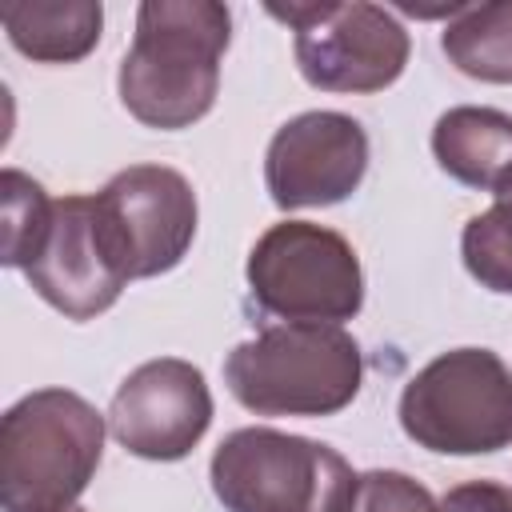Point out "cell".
I'll list each match as a JSON object with an SVG mask.
<instances>
[{"label":"cell","mask_w":512,"mask_h":512,"mask_svg":"<svg viewBox=\"0 0 512 512\" xmlns=\"http://www.w3.org/2000/svg\"><path fill=\"white\" fill-rule=\"evenodd\" d=\"M232 16L212 0H148L120 60V100L148 128H188L216 104Z\"/></svg>","instance_id":"cell-1"},{"label":"cell","mask_w":512,"mask_h":512,"mask_svg":"<svg viewBox=\"0 0 512 512\" xmlns=\"http://www.w3.org/2000/svg\"><path fill=\"white\" fill-rule=\"evenodd\" d=\"M104 452V416L76 392L40 388L0 420L4 512H64Z\"/></svg>","instance_id":"cell-2"},{"label":"cell","mask_w":512,"mask_h":512,"mask_svg":"<svg viewBox=\"0 0 512 512\" xmlns=\"http://www.w3.org/2000/svg\"><path fill=\"white\" fill-rule=\"evenodd\" d=\"M360 344L336 324H276L224 360L228 392L260 416H332L360 392Z\"/></svg>","instance_id":"cell-3"},{"label":"cell","mask_w":512,"mask_h":512,"mask_svg":"<svg viewBox=\"0 0 512 512\" xmlns=\"http://www.w3.org/2000/svg\"><path fill=\"white\" fill-rule=\"evenodd\" d=\"M352 488L340 452L276 428H240L212 456V492L228 512H348Z\"/></svg>","instance_id":"cell-4"},{"label":"cell","mask_w":512,"mask_h":512,"mask_svg":"<svg viewBox=\"0 0 512 512\" xmlns=\"http://www.w3.org/2000/svg\"><path fill=\"white\" fill-rule=\"evenodd\" d=\"M400 428L428 452L476 456L512 444V372L488 348L424 364L400 396Z\"/></svg>","instance_id":"cell-5"},{"label":"cell","mask_w":512,"mask_h":512,"mask_svg":"<svg viewBox=\"0 0 512 512\" xmlns=\"http://www.w3.org/2000/svg\"><path fill=\"white\" fill-rule=\"evenodd\" d=\"M248 284L260 308L288 324L352 320L364 304V276L352 244L320 224H272L248 252Z\"/></svg>","instance_id":"cell-6"},{"label":"cell","mask_w":512,"mask_h":512,"mask_svg":"<svg viewBox=\"0 0 512 512\" xmlns=\"http://www.w3.org/2000/svg\"><path fill=\"white\" fill-rule=\"evenodd\" d=\"M296 32L300 76L320 92H380L408 64V32L380 4H268Z\"/></svg>","instance_id":"cell-7"},{"label":"cell","mask_w":512,"mask_h":512,"mask_svg":"<svg viewBox=\"0 0 512 512\" xmlns=\"http://www.w3.org/2000/svg\"><path fill=\"white\" fill-rule=\"evenodd\" d=\"M96 232L128 280L176 268L196 236V192L164 164H132L96 196Z\"/></svg>","instance_id":"cell-8"},{"label":"cell","mask_w":512,"mask_h":512,"mask_svg":"<svg viewBox=\"0 0 512 512\" xmlns=\"http://www.w3.org/2000/svg\"><path fill=\"white\" fill-rule=\"evenodd\" d=\"M212 424V392L188 360H148L124 376L112 396L108 428L140 460L188 456Z\"/></svg>","instance_id":"cell-9"},{"label":"cell","mask_w":512,"mask_h":512,"mask_svg":"<svg viewBox=\"0 0 512 512\" xmlns=\"http://www.w3.org/2000/svg\"><path fill=\"white\" fill-rule=\"evenodd\" d=\"M368 168V136L344 112L288 120L264 156V180L280 208H324L352 196Z\"/></svg>","instance_id":"cell-10"},{"label":"cell","mask_w":512,"mask_h":512,"mask_svg":"<svg viewBox=\"0 0 512 512\" xmlns=\"http://www.w3.org/2000/svg\"><path fill=\"white\" fill-rule=\"evenodd\" d=\"M28 284L68 320H92L116 304L128 276L112 264L100 232L92 196H64L56 200L52 228L24 268Z\"/></svg>","instance_id":"cell-11"},{"label":"cell","mask_w":512,"mask_h":512,"mask_svg":"<svg viewBox=\"0 0 512 512\" xmlns=\"http://www.w3.org/2000/svg\"><path fill=\"white\" fill-rule=\"evenodd\" d=\"M432 152L452 180L496 192L512 172V116L472 104L448 108L432 128Z\"/></svg>","instance_id":"cell-12"},{"label":"cell","mask_w":512,"mask_h":512,"mask_svg":"<svg viewBox=\"0 0 512 512\" xmlns=\"http://www.w3.org/2000/svg\"><path fill=\"white\" fill-rule=\"evenodd\" d=\"M0 24L16 52L40 64H72L88 56L100 40L104 8L92 0H52V4H4Z\"/></svg>","instance_id":"cell-13"},{"label":"cell","mask_w":512,"mask_h":512,"mask_svg":"<svg viewBox=\"0 0 512 512\" xmlns=\"http://www.w3.org/2000/svg\"><path fill=\"white\" fill-rule=\"evenodd\" d=\"M444 56L472 80L512 84V0L464 4L444 36Z\"/></svg>","instance_id":"cell-14"},{"label":"cell","mask_w":512,"mask_h":512,"mask_svg":"<svg viewBox=\"0 0 512 512\" xmlns=\"http://www.w3.org/2000/svg\"><path fill=\"white\" fill-rule=\"evenodd\" d=\"M492 208L472 216L464 224V264L468 272L492 288V292H512V172L496 184Z\"/></svg>","instance_id":"cell-15"},{"label":"cell","mask_w":512,"mask_h":512,"mask_svg":"<svg viewBox=\"0 0 512 512\" xmlns=\"http://www.w3.org/2000/svg\"><path fill=\"white\" fill-rule=\"evenodd\" d=\"M0 200H4V264L28 268L52 228L56 200H48V192L16 168H4Z\"/></svg>","instance_id":"cell-16"},{"label":"cell","mask_w":512,"mask_h":512,"mask_svg":"<svg viewBox=\"0 0 512 512\" xmlns=\"http://www.w3.org/2000/svg\"><path fill=\"white\" fill-rule=\"evenodd\" d=\"M348 512H440L432 492L404 472H364L356 476Z\"/></svg>","instance_id":"cell-17"},{"label":"cell","mask_w":512,"mask_h":512,"mask_svg":"<svg viewBox=\"0 0 512 512\" xmlns=\"http://www.w3.org/2000/svg\"><path fill=\"white\" fill-rule=\"evenodd\" d=\"M440 512H512V492L492 480H468L440 500Z\"/></svg>","instance_id":"cell-18"},{"label":"cell","mask_w":512,"mask_h":512,"mask_svg":"<svg viewBox=\"0 0 512 512\" xmlns=\"http://www.w3.org/2000/svg\"><path fill=\"white\" fill-rule=\"evenodd\" d=\"M64 512H84V508H64Z\"/></svg>","instance_id":"cell-19"}]
</instances>
